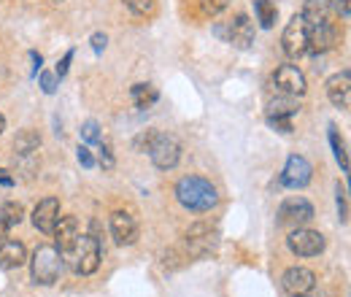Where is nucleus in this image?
I'll return each mask as SVG.
<instances>
[{
    "label": "nucleus",
    "instance_id": "f257e3e1",
    "mask_svg": "<svg viewBox=\"0 0 351 297\" xmlns=\"http://www.w3.org/2000/svg\"><path fill=\"white\" fill-rule=\"evenodd\" d=\"M176 200L186 211L206 213L219 203V192H217V187L211 181H206L200 176H184L176 184Z\"/></svg>",
    "mask_w": 351,
    "mask_h": 297
},
{
    "label": "nucleus",
    "instance_id": "f03ea898",
    "mask_svg": "<svg viewBox=\"0 0 351 297\" xmlns=\"http://www.w3.org/2000/svg\"><path fill=\"white\" fill-rule=\"evenodd\" d=\"M100 257H103V246L95 235H79L73 249L65 254V259H71V268L79 276H92L100 268Z\"/></svg>",
    "mask_w": 351,
    "mask_h": 297
},
{
    "label": "nucleus",
    "instance_id": "7ed1b4c3",
    "mask_svg": "<svg viewBox=\"0 0 351 297\" xmlns=\"http://www.w3.org/2000/svg\"><path fill=\"white\" fill-rule=\"evenodd\" d=\"M60 270H62V254L57 252V246H38L33 252L30 273H33V281L36 284L51 287L60 278Z\"/></svg>",
    "mask_w": 351,
    "mask_h": 297
},
{
    "label": "nucleus",
    "instance_id": "20e7f679",
    "mask_svg": "<svg viewBox=\"0 0 351 297\" xmlns=\"http://www.w3.org/2000/svg\"><path fill=\"white\" fill-rule=\"evenodd\" d=\"M149 157H152V163L160 170L176 168L178 160H181V143H178V138L165 135V132H157L154 141H152V146H149Z\"/></svg>",
    "mask_w": 351,
    "mask_h": 297
},
{
    "label": "nucleus",
    "instance_id": "39448f33",
    "mask_svg": "<svg viewBox=\"0 0 351 297\" xmlns=\"http://www.w3.org/2000/svg\"><path fill=\"white\" fill-rule=\"evenodd\" d=\"M217 241L219 238H217V230L211 224H206V222L192 224L186 230V257H195V259L208 257L217 249Z\"/></svg>",
    "mask_w": 351,
    "mask_h": 297
},
{
    "label": "nucleus",
    "instance_id": "423d86ee",
    "mask_svg": "<svg viewBox=\"0 0 351 297\" xmlns=\"http://www.w3.org/2000/svg\"><path fill=\"white\" fill-rule=\"evenodd\" d=\"M281 49H284V54H287V57H292V60L303 57V54L308 51V25L300 14H298V16H292V19H289V25L284 27Z\"/></svg>",
    "mask_w": 351,
    "mask_h": 297
},
{
    "label": "nucleus",
    "instance_id": "0eeeda50",
    "mask_svg": "<svg viewBox=\"0 0 351 297\" xmlns=\"http://www.w3.org/2000/svg\"><path fill=\"white\" fill-rule=\"evenodd\" d=\"M287 246H289V252H292V254H298V257H316V254H322V252H324L327 241H324V235H322V233H316V230L298 227V230H292V233H289Z\"/></svg>",
    "mask_w": 351,
    "mask_h": 297
},
{
    "label": "nucleus",
    "instance_id": "6e6552de",
    "mask_svg": "<svg viewBox=\"0 0 351 297\" xmlns=\"http://www.w3.org/2000/svg\"><path fill=\"white\" fill-rule=\"evenodd\" d=\"M311 219H313V206L306 198H287L278 209V224L281 227L298 230V227H306Z\"/></svg>",
    "mask_w": 351,
    "mask_h": 297
},
{
    "label": "nucleus",
    "instance_id": "1a4fd4ad",
    "mask_svg": "<svg viewBox=\"0 0 351 297\" xmlns=\"http://www.w3.org/2000/svg\"><path fill=\"white\" fill-rule=\"evenodd\" d=\"M108 227H111V238L117 246H132L138 241V222L135 216L128 211H114L108 219Z\"/></svg>",
    "mask_w": 351,
    "mask_h": 297
},
{
    "label": "nucleus",
    "instance_id": "9d476101",
    "mask_svg": "<svg viewBox=\"0 0 351 297\" xmlns=\"http://www.w3.org/2000/svg\"><path fill=\"white\" fill-rule=\"evenodd\" d=\"M311 176H313L311 163H308L306 157H300V154H292L287 160L284 170H281V184L289 187V189H303V187L311 184Z\"/></svg>",
    "mask_w": 351,
    "mask_h": 297
},
{
    "label": "nucleus",
    "instance_id": "9b49d317",
    "mask_svg": "<svg viewBox=\"0 0 351 297\" xmlns=\"http://www.w3.org/2000/svg\"><path fill=\"white\" fill-rule=\"evenodd\" d=\"M273 84H276V89H278L281 95H292V97L306 95V89H308L303 71H298L295 65H281V68H276Z\"/></svg>",
    "mask_w": 351,
    "mask_h": 297
},
{
    "label": "nucleus",
    "instance_id": "f8f14e48",
    "mask_svg": "<svg viewBox=\"0 0 351 297\" xmlns=\"http://www.w3.org/2000/svg\"><path fill=\"white\" fill-rule=\"evenodd\" d=\"M51 235H54V246H57V252L65 257L71 249H73L76 238L82 235V230H79V219H76V216H60V222L54 224Z\"/></svg>",
    "mask_w": 351,
    "mask_h": 297
},
{
    "label": "nucleus",
    "instance_id": "ddd939ff",
    "mask_svg": "<svg viewBox=\"0 0 351 297\" xmlns=\"http://www.w3.org/2000/svg\"><path fill=\"white\" fill-rule=\"evenodd\" d=\"M327 97L335 108L341 111H349L351 106V73L349 71H341L335 76L327 79Z\"/></svg>",
    "mask_w": 351,
    "mask_h": 297
},
{
    "label": "nucleus",
    "instance_id": "4468645a",
    "mask_svg": "<svg viewBox=\"0 0 351 297\" xmlns=\"http://www.w3.org/2000/svg\"><path fill=\"white\" fill-rule=\"evenodd\" d=\"M338 41V33L330 22H322V25H311L308 27V51L311 54H324L330 51Z\"/></svg>",
    "mask_w": 351,
    "mask_h": 297
},
{
    "label": "nucleus",
    "instance_id": "2eb2a0df",
    "mask_svg": "<svg viewBox=\"0 0 351 297\" xmlns=\"http://www.w3.org/2000/svg\"><path fill=\"white\" fill-rule=\"evenodd\" d=\"M281 287L289 292V295H308L313 287H316V276L313 270L308 268H289L281 278Z\"/></svg>",
    "mask_w": 351,
    "mask_h": 297
},
{
    "label": "nucleus",
    "instance_id": "dca6fc26",
    "mask_svg": "<svg viewBox=\"0 0 351 297\" xmlns=\"http://www.w3.org/2000/svg\"><path fill=\"white\" fill-rule=\"evenodd\" d=\"M57 222H60V200L57 198H44L33 209V224H36V230H41L44 235H51V230H54Z\"/></svg>",
    "mask_w": 351,
    "mask_h": 297
},
{
    "label": "nucleus",
    "instance_id": "f3484780",
    "mask_svg": "<svg viewBox=\"0 0 351 297\" xmlns=\"http://www.w3.org/2000/svg\"><path fill=\"white\" fill-rule=\"evenodd\" d=\"M224 38L232 43L235 49H249V46L254 43V25H252V19H249L246 14H238V16L230 22Z\"/></svg>",
    "mask_w": 351,
    "mask_h": 297
},
{
    "label": "nucleus",
    "instance_id": "a211bd4d",
    "mask_svg": "<svg viewBox=\"0 0 351 297\" xmlns=\"http://www.w3.org/2000/svg\"><path fill=\"white\" fill-rule=\"evenodd\" d=\"M27 262V249H25V243H19V241H5L3 246H0V268L3 270H16V268H22Z\"/></svg>",
    "mask_w": 351,
    "mask_h": 297
},
{
    "label": "nucleus",
    "instance_id": "6ab92c4d",
    "mask_svg": "<svg viewBox=\"0 0 351 297\" xmlns=\"http://www.w3.org/2000/svg\"><path fill=\"white\" fill-rule=\"evenodd\" d=\"M298 111H300V103L292 95H278L267 103V119H292Z\"/></svg>",
    "mask_w": 351,
    "mask_h": 297
},
{
    "label": "nucleus",
    "instance_id": "aec40b11",
    "mask_svg": "<svg viewBox=\"0 0 351 297\" xmlns=\"http://www.w3.org/2000/svg\"><path fill=\"white\" fill-rule=\"evenodd\" d=\"M41 149V135H38V130H19L16 132V138H14V152H16V157H22V154H36Z\"/></svg>",
    "mask_w": 351,
    "mask_h": 297
},
{
    "label": "nucleus",
    "instance_id": "412c9836",
    "mask_svg": "<svg viewBox=\"0 0 351 297\" xmlns=\"http://www.w3.org/2000/svg\"><path fill=\"white\" fill-rule=\"evenodd\" d=\"M330 0H306V5H303V19H306V25H322V22H327L330 19Z\"/></svg>",
    "mask_w": 351,
    "mask_h": 297
},
{
    "label": "nucleus",
    "instance_id": "4be33fe9",
    "mask_svg": "<svg viewBox=\"0 0 351 297\" xmlns=\"http://www.w3.org/2000/svg\"><path fill=\"white\" fill-rule=\"evenodd\" d=\"M130 95H132V103H135L138 108H149V106H154L157 97H160L157 86H152V84H135L130 89Z\"/></svg>",
    "mask_w": 351,
    "mask_h": 297
},
{
    "label": "nucleus",
    "instance_id": "5701e85b",
    "mask_svg": "<svg viewBox=\"0 0 351 297\" xmlns=\"http://www.w3.org/2000/svg\"><path fill=\"white\" fill-rule=\"evenodd\" d=\"M254 14H257V22L263 25L265 30H270L276 25V16H278L273 0H254Z\"/></svg>",
    "mask_w": 351,
    "mask_h": 297
},
{
    "label": "nucleus",
    "instance_id": "b1692460",
    "mask_svg": "<svg viewBox=\"0 0 351 297\" xmlns=\"http://www.w3.org/2000/svg\"><path fill=\"white\" fill-rule=\"evenodd\" d=\"M22 216H25V209H22V203H14V200H8V203H3V206H0V219H3L8 227H16V224L22 222Z\"/></svg>",
    "mask_w": 351,
    "mask_h": 297
},
{
    "label": "nucleus",
    "instance_id": "393cba45",
    "mask_svg": "<svg viewBox=\"0 0 351 297\" xmlns=\"http://www.w3.org/2000/svg\"><path fill=\"white\" fill-rule=\"evenodd\" d=\"M330 143H332V152H335V160L341 163V170L346 173L349 170V154H346V146H343V141L338 138V130L330 125Z\"/></svg>",
    "mask_w": 351,
    "mask_h": 297
},
{
    "label": "nucleus",
    "instance_id": "a878e982",
    "mask_svg": "<svg viewBox=\"0 0 351 297\" xmlns=\"http://www.w3.org/2000/svg\"><path fill=\"white\" fill-rule=\"evenodd\" d=\"M122 3L130 8L132 14H138V16L152 14V11H154V5H157V0H122Z\"/></svg>",
    "mask_w": 351,
    "mask_h": 297
},
{
    "label": "nucleus",
    "instance_id": "bb28decb",
    "mask_svg": "<svg viewBox=\"0 0 351 297\" xmlns=\"http://www.w3.org/2000/svg\"><path fill=\"white\" fill-rule=\"evenodd\" d=\"M154 135H157V130H143L141 135H135V138H132V149H135V152H149V146H152Z\"/></svg>",
    "mask_w": 351,
    "mask_h": 297
},
{
    "label": "nucleus",
    "instance_id": "cd10ccee",
    "mask_svg": "<svg viewBox=\"0 0 351 297\" xmlns=\"http://www.w3.org/2000/svg\"><path fill=\"white\" fill-rule=\"evenodd\" d=\"M97 160H100V165L106 170H111L117 165V160H114V154H111V146H108V141H103L100 138V149H97Z\"/></svg>",
    "mask_w": 351,
    "mask_h": 297
},
{
    "label": "nucleus",
    "instance_id": "c85d7f7f",
    "mask_svg": "<svg viewBox=\"0 0 351 297\" xmlns=\"http://www.w3.org/2000/svg\"><path fill=\"white\" fill-rule=\"evenodd\" d=\"M82 141H87V143H100V125L95 122V119H89L82 125Z\"/></svg>",
    "mask_w": 351,
    "mask_h": 297
},
{
    "label": "nucleus",
    "instance_id": "c756f323",
    "mask_svg": "<svg viewBox=\"0 0 351 297\" xmlns=\"http://www.w3.org/2000/svg\"><path fill=\"white\" fill-rule=\"evenodd\" d=\"M338 219L349 222V203H346V189L338 184Z\"/></svg>",
    "mask_w": 351,
    "mask_h": 297
},
{
    "label": "nucleus",
    "instance_id": "7c9ffc66",
    "mask_svg": "<svg viewBox=\"0 0 351 297\" xmlns=\"http://www.w3.org/2000/svg\"><path fill=\"white\" fill-rule=\"evenodd\" d=\"M227 5H230V0H203V11L211 14V16H214V14H221Z\"/></svg>",
    "mask_w": 351,
    "mask_h": 297
},
{
    "label": "nucleus",
    "instance_id": "2f4dec72",
    "mask_svg": "<svg viewBox=\"0 0 351 297\" xmlns=\"http://www.w3.org/2000/svg\"><path fill=\"white\" fill-rule=\"evenodd\" d=\"M38 84L44 89L46 95H54V89H57V76L54 73H41L38 76Z\"/></svg>",
    "mask_w": 351,
    "mask_h": 297
},
{
    "label": "nucleus",
    "instance_id": "473e14b6",
    "mask_svg": "<svg viewBox=\"0 0 351 297\" xmlns=\"http://www.w3.org/2000/svg\"><path fill=\"white\" fill-rule=\"evenodd\" d=\"M71 62H73V49H71V51H68V54H65V57L57 62V71H54V76H57V79H65V73H68Z\"/></svg>",
    "mask_w": 351,
    "mask_h": 297
},
{
    "label": "nucleus",
    "instance_id": "72a5a7b5",
    "mask_svg": "<svg viewBox=\"0 0 351 297\" xmlns=\"http://www.w3.org/2000/svg\"><path fill=\"white\" fill-rule=\"evenodd\" d=\"M76 157H79V163H82V168H87V170L95 168V157H92V152H89L87 146H79V152H76Z\"/></svg>",
    "mask_w": 351,
    "mask_h": 297
},
{
    "label": "nucleus",
    "instance_id": "f704fd0d",
    "mask_svg": "<svg viewBox=\"0 0 351 297\" xmlns=\"http://www.w3.org/2000/svg\"><path fill=\"white\" fill-rule=\"evenodd\" d=\"M267 125L273 130H278V132H284V135L292 132V119H267Z\"/></svg>",
    "mask_w": 351,
    "mask_h": 297
},
{
    "label": "nucleus",
    "instance_id": "c9c22d12",
    "mask_svg": "<svg viewBox=\"0 0 351 297\" xmlns=\"http://www.w3.org/2000/svg\"><path fill=\"white\" fill-rule=\"evenodd\" d=\"M89 43H92V49H95V54H103V49H106V43H108V38H106L103 33H95V36L89 38Z\"/></svg>",
    "mask_w": 351,
    "mask_h": 297
},
{
    "label": "nucleus",
    "instance_id": "e433bc0d",
    "mask_svg": "<svg viewBox=\"0 0 351 297\" xmlns=\"http://www.w3.org/2000/svg\"><path fill=\"white\" fill-rule=\"evenodd\" d=\"M335 8H338V14H341L343 19H349V14H351L349 0H335Z\"/></svg>",
    "mask_w": 351,
    "mask_h": 297
},
{
    "label": "nucleus",
    "instance_id": "4c0bfd02",
    "mask_svg": "<svg viewBox=\"0 0 351 297\" xmlns=\"http://www.w3.org/2000/svg\"><path fill=\"white\" fill-rule=\"evenodd\" d=\"M30 60H33V76H38V71H41V54L38 51H30Z\"/></svg>",
    "mask_w": 351,
    "mask_h": 297
},
{
    "label": "nucleus",
    "instance_id": "58836bf2",
    "mask_svg": "<svg viewBox=\"0 0 351 297\" xmlns=\"http://www.w3.org/2000/svg\"><path fill=\"white\" fill-rule=\"evenodd\" d=\"M5 241H8V224H5L3 219H0V246H3Z\"/></svg>",
    "mask_w": 351,
    "mask_h": 297
},
{
    "label": "nucleus",
    "instance_id": "ea45409f",
    "mask_svg": "<svg viewBox=\"0 0 351 297\" xmlns=\"http://www.w3.org/2000/svg\"><path fill=\"white\" fill-rule=\"evenodd\" d=\"M0 184H3V187H11V184H14V178L8 176V170H3V168H0Z\"/></svg>",
    "mask_w": 351,
    "mask_h": 297
},
{
    "label": "nucleus",
    "instance_id": "a19ab883",
    "mask_svg": "<svg viewBox=\"0 0 351 297\" xmlns=\"http://www.w3.org/2000/svg\"><path fill=\"white\" fill-rule=\"evenodd\" d=\"M5 130V119H3V114H0V132Z\"/></svg>",
    "mask_w": 351,
    "mask_h": 297
},
{
    "label": "nucleus",
    "instance_id": "79ce46f5",
    "mask_svg": "<svg viewBox=\"0 0 351 297\" xmlns=\"http://www.w3.org/2000/svg\"><path fill=\"white\" fill-rule=\"evenodd\" d=\"M289 297H308V295H289Z\"/></svg>",
    "mask_w": 351,
    "mask_h": 297
},
{
    "label": "nucleus",
    "instance_id": "37998d69",
    "mask_svg": "<svg viewBox=\"0 0 351 297\" xmlns=\"http://www.w3.org/2000/svg\"><path fill=\"white\" fill-rule=\"evenodd\" d=\"M51 3H62V0H51Z\"/></svg>",
    "mask_w": 351,
    "mask_h": 297
}]
</instances>
